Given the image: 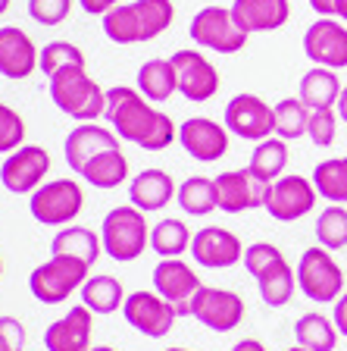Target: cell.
<instances>
[{"label": "cell", "instance_id": "681fc988", "mask_svg": "<svg viewBox=\"0 0 347 351\" xmlns=\"http://www.w3.org/2000/svg\"><path fill=\"white\" fill-rule=\"evenodd\" d=\"M7 10H10V0H0V16L7 13Z\"/></svg>", "mask_w": 347, "mask_h": 351}, {"label": "cell", "instance_id": "f5cc1de1", "mask_svg": "<svg viewBox=\"0 0 347 351\" xmlns=\"http://www.w3.org/2000/svg\"><path fill=\"white\" fill-rule=\"evenodd\" d=\"M166 351H191V348H166Z\"/></svg>", "mask_w": 347, "mask_h": 351}, {"label": "cell", "instance_id": "7a4b0ae2", "mask_svg": "<svg viewBox=\"0 0 347 351\" xmlns=\"http://www.w3.org/2000/svg\"><path fill=\"white\" fill-rule=\"evenodd\" d=\"M172 0H131L103 16V35L113 44H144L172 25Z\"/></svg>", "mask_w": 347, "mask_h": 351}, {"label": "cell", "instance_id": "1f68e13d", "mask_svg": "<svg viewBox=\"0 0 347 351\" xmlns=\"http://www.w3.org/2000/svg\"><path fill=\"white\" fill-rule=\"evenodd\" d=\"M294 336H297V345L307 351H335V345H338V326L326 314L310 311V314L297 317Z\"/></svg>", "mask_w": 347, "mask_h": 351}, {"label": "cell", "instance_id": "52a82bcc", "mask_svg": "<svg viewBox=\"0 0 347 351\" xmlns=\"http://www.w3.org/2000/svg\"><path fill=\"white\" fill-rule=\"evenodd\" d=\"M85 207V191L75 179H51L31 191L29 210L41 226H66Z\"/></svg>", "mask_w": 347, "mask_h": 351}, {"label": "cell", "instance_id": "d6986e66", "mask_svg": "<svg viewBox=\"0 0 347 351\" xmlns=\"http://www.w3.org/2000/svg\"><path fill=\"white\" fill-rule=\"evenodd\" d=\"M181 147L201 163H216L229 154V129L210 117H191L179 125Z\"/></svg>", "mask_w": 347, "mask_h": 351}, {"label": "cell", "instance_id": "c3c4849f", "mask_svg": "<svg viewBox=\"0 0 347 351\" xmlns=\"http://www.w3.org/2000/svg\"><path fill=\"white\" fill-rule=\"evenodd\" d=\"M338 19L347 22V0H341V3H338Z\"/></svg>", "mask_w": 347, "mask_h": 351}, {"label": "cell", "instance_id": "ac0fdd59", "mask_svg": "<svg viewBox=\"0 0 347 351\" xmlns=\"http://www.w3.org/2000/svg\"><path fill=\"white\" fill-rule=\"evenodd\" d=\"M269 185L260 182L250 169H225L216 176V197H219V210L225 213H244L257 210L266 201Z\"/></svg>", "mask_w": 347, "mask_h": 351}, {"label": "cell", "instance_id": "7dc6e473", "mask_svg": "<svg viewBox=\"0 0 347 351\" xmlns=\"http://www.w3.org/2000/svg\"><path fill=\"white\" fill-rule=\"evenodd\" d=\"M335 113H338V119H341V123H347V88H341L338 104H335Z\"/></svg>", "mask_w": 347, "mask_h": 351}, {"label": "cell", "instance_id": "7402d4cb", "mask_svg": "<svg viewBox=\"0 0 347 351\" xmlns=\"http://www.w3.org/2000/svg\"><path fill=\"white\" fill-rule=\"evenodd\" d=\"M38 47L19 25L0 29V75L7 79H29L38 69Z\"/></svg>", "mask_w": 347, "mask_h": 351}, {"label": "cell", "instance_id": "ee69618b", "mask_svg": "<svg viewBox=\"0 0 347 351\" xmlns=\"http://www.w3.org/2000/svg\"><path fill=\"white\" fill-rule=\"evenodd\" d=\"M332 320H335V326H338V336H344V339H347V292L341 295L338 301H335Z\"/></svg>", "mask_w": 347, "mask_h": 351}, {"label": "cell", "instance_id": "4316f807", "mask_svg": "<svg viewBox=\"0 0 347 351\" xmlns=\"http://www.w3.org/2000/svg\"><path fill=\"white\" fill-rule=\"evenodd\" d=\"M285 167H288V141H282L279 135H269V138L257 141V147L250 151V169L260 182L272 185L275 179H282Z\"/></svg>", "mask_w": 347, "mask_h": 351}, {"label": "cell", "instance_id": "5bb4252c", "mask_svg": "<svg viewBox=\"0 0 347 351\" xmlns=\"http://www.w3.org/2000/svg\"><path fill=\"white\" fill-rule=\"evenodd\" d=\"M201 285L203 282L194 273V267L181 257H163L153 267V292L163 295L179 317H191V298Z\"/></svg>", "mask_w": 347, "mask_h": 351}, {"label": "cell", "instance_id": "2e32d148", "mask_svg": "<svg viewBox=\"0 0 347 351\" xmlns=\"http://www.w3.org/2000/svg\"><path fill=\"white\" fill-rule=\"evenodd\" d=\"M304 53L313 66L344 69L347 66V25L332 16H319L310 29L304 32Z\"/></svg>", "mask_w": 347, "mask_h": 351}, {"label": "cell", "instance_id": "83f0119b", "mask_svg": "<svg viewBox=\"0 0 347 351\" xmlns=\"http://www.w3.org/2000/svg\"><path fill=\"white\" fill-rule=\"evenodd\" d=\"M79 176L88 185H94V189H101V191L119 189V185L129 179V160H125V154L119 151V147H110V151H103L101 157H94V160L88 163Z\"/></svg>", "mask_w": 347, "mask_h": 351}, {"label": "cell", "instance_id": "d6a6232c", "mask_svg": "<svg viewBox=\"0 0 347 351\" xmlns=\"http://www.w3.org/2000/svg\"><path fill=\"white\" fill-rule=\"evenodd\" d=\"M179 207L188 217H210L213 210H219V197H216V179L207 176H191L179 185Z\"/></svg>", "mask_w": 347, "mask_h": 351}, {"label": "cell", "instance_id": "cb8c5ba5", "mask_svg": "<svg viewBox=\"0 0 347 351\" xmlns=\"http://www.w3.org/2000/svg\"><path fill=\"white\" fill-rule=\"evenodd\" d=\"M175 195H179V189H175L172 176H169L166 169H157V167L141 169V173L129 182V201L144 213L163 210Z\"/></svg>", "mask_w": 347, "mask_h": 351}, {"label": "cell", "instance_id": "484cf974", "mask_svg": "<svg viewBox=\"0 0 347 351\" xmlns=\"http://www.w3.org/2000/svg\"><path fill=\"white\" fill-rule=\"evenodd\" d=\"M138 91L147 97L151 104L169 101L179 91V79H175V66L172 60H147L138 69Z\"/></svg>", "mask_w": 347, "mask_h": 351}, {"label": "cell", "instance_id": "f546056e", "mask_svg": "<svg viewBox=\"0 0 347 351\" xmlns=\"http://www.w3.org/2000/svg\"><path fill=\"white\" fill-rule=\"evenodd\" d=\"M81 304L97 317L116 314L125 304L123 282L116 276H88L85 285H81Z\"/></svg>", "mask_w": 347, "mask_h": 351}, {"label": "cell", "instance_id": "277c9868", "mask_svg": "<svg viewBox=\"0 0 347 351\" xmlns=\"http://www.w3.org/2000/svg\"><path fill=\"white\" fill-rule=\"evenodd\" d=\"M103 254H110L116 263H131L147 251L151 232H147V213L135 204L113 207L101 223Z\"/></svg>", "mask_w": 347, "mask_h": 351}, {"label": "cell", "instance_id": "ab89813d", "mask_svg": "<svg viewBox=\"0 0 347 351\" xmlns=\"http://www.w3.org/2000/svg\"><path fill=\"white\" fill-rule=\"evenodd\" d=\"M25 138V119L10 104H0V151H16Z\"/></svg>", "mask_w": 347, "mask_h": 351}, {"label": "cell", "instance_id": "30bf717a", "mask_svg": "<svg viewBox=\"0 0 347 351\" xmlns=\"http://www.w3.org/2000/svg\"><path fill=\"white\" fill-rule=\"evenodd\" d=\"M191 317L213 332H231L244 320V301L231 289H216V285H201L191 298Z\"/></svg>", "mask_w": 347, "mask_h": 351}, {"label": "cell", "instance_id": "4dcf8cb0", "mask_svg": "<svg viewBox=\"0 0 347 351\" xmlns=\"http://www.w3.org/2000/svg\"><path fill=\"white\" fill-rule=\"evenodd\" d=\"M51 251H53V254L79 257V261H85L88 267H91V263L101 257L103 241L97 239L94 229H88V226H66V229H60V232L53 235Z\"/></svg>", "mask_w": 347, "mask_h": 351}, {"label": "cell", "instance_id": "5b68a950", "mask_svg": "<svg viewBox=\"0 0 347 351\" xmlns=\"http://www.w3.org/2000/svg\"><path fill=\"white\" fill-rule=\"evenodd\" d=\"M88 267L85 261L69 254H51L44 263H38L29 276V289L41 304H60L66 301L75 289H81L88 279Z\"/></svg>", "mask_w": 347, "mask_h": 351}, {"label": "cell", "instance_id": "e0dca14e", "mask_svg": "<svg viewBox=\"0 0 347 351\" xmlns=\"http://www.w3.org/2000/svg\"><path fill=\"white\" fill-rule=\"evenodd\" d=\"M191 257L197 261V267H207V270H229L244 261V245L231 229L203 226L191 239Z\"/></svg>", "mask_w": 347, "mask_h": 351}, {"label": "cell", "instance_id": "e575fe53", "mask_svg": "<svg viewBox=\"0 0 347 351\" xmlns=\"http://www.w3.org/2000/svg\"><path fill=\"white\" fill-rule=\"evenodd\" d=\"M191 229L185 226V219L166 217L159 219L157 226H151V248L159 257H181L185 251H191Z\"/></svg>", "mask_w": 347, "mask_h": 351}, {"label": "cell", "instance_id": "3957f363", "mask_svg": "<svg viewBox=\"0 0 347 351\" xmlns=\"http://www.w3.org/2000/svg\"><path fill=\"white\" fill-rule=\"evenodd\" d=\"M47 91H51V101L57 104V110H63L66 117L79 119V123H94L107 113V91L81 66L51 75Z\"/></svg>", "mask_w": 347, "mask_h": 351}, {"label": "cell", "instance_id": "f6af8a7d", "mask_svg": "<svg viewBox=\"0 0 347 351\" xmlns=\"http://www.w3.org/2000/svg\"><path fill=\"white\" fill-rule=\"evenodd\" d=\"M338 3L341 0H310V7L316 16H332V19H338Z\"/></svg>", "mask_w": 347, "mask_h": 351}, {"label": "cell", "instance_id": "816d5d0a", "mask_svg": "<svg viewBox=\"0 0 347 351\" xmlns=\"http://www.w3.org/2000/svg\"><path fill=\"white\" fill-rule=\"evenodd\" d=\"M288 351H307V348H300V345H294V348H288Z\"/></svg>", "mask_w": 347, "mask_h": 351}, {"label": "cell", "instance_id": "836d02e7", "mask_svg": "<svg viewBox=\"0 0 347 351\" xmlns=\"http://www.w3.org/2000/svg\"><path fill=\"white\" fill-rule=\"evenodd\" d=\"M313 185L322 201L347 204V157H329L313 167Z\"/></svg>", "mask_w": 347, "mask_h": 351}, {"label": "cell", "instance_id": "6da1fadb", "mask_svg": "<svg viewBox=\"0 0 347 351\" xmlns=\"http://www.w3.org/2000/svg\"><path fill=\"white\" fill-rule=\"evenodd\" d=\"M113 132L123 141H131L141 151H163L179 138L172 117L157 110L138 88L116 85L107 91V113Z\"/></svg>", "mask_w": 347, "mask_h": 351}, {"label": "cell", "instance_id": "ba28073f", "mask_svg": "<svg viewBox=\"0 0 347 351\" xmlns=\"http://www.w3.org/2000/svg\"><path fill=\"white\" fill-rule=\"evenodd\" d=\"M188 35L197 47H207V51H216V53H238L247 44V35L238 29L231 10L225 7L197 10L188 25Z\"/></svg>", "mask_w": 347, "mask_h": 351}, {"label": "cell", "instance_id": "7bdbcfd3", "mask_svg": "<svg viewBox=\"0 0 347 351\" xmlns=\"http://www.w3.org/2000/svg\"><path fill=\"white\" fill-rule=\"evenodd\" d=\"M81 10H85L88 16H107L113 7H119L123 0H79Z\"/></svg>", "mask_w": 347, "mask_h": 351}, {"label": "cell", "instance_id": "9c48e42d", "mask_svg": "<svg viewBox=\"0 0 347 351\" xmlns=\"http://www.w3.org/2000/svg\"><path fill=\"white\" fill-rule=\"evenodd\" d=\"M316 185L307 176H282L275 179L266 191L263 210L279 223H294V219L307 217L316 207Z\"/></svg>", "mask_w": 347, "mask_h": 351}, {"label": "cell", "instance_id": "f907efd6", "mask_svg": "<svg viewBox=\"0 0 347 351\" xmlns=\"http://www.w3.org/2000/svg\"><path fill=\"white\" fill-rule=\"evenodd\" d=\"M91 351H116V348H110V345H94Z\"/></svg>", "mask_w": 347, "mask_h": 351}, {"label": "cell", "instance_id": "60d3db41", "mask_svg": "<svg viewBox=\"0 0 347 351\" xmlns=\"http://www.w3.org/2000/svg\"><path fill=\"white\" fill-rule=\"evenodd\" d=\"M73 0H29V16L38 25H60L69 16Z\"/></svg>", "mask_w": 347, "mask_h": 351}, {"label": "cell", "instance_id": "8fae6325", "mask_svg": "<svg viewBox=\"0 0 347 351\" xmlns=\"http://www.w3.org/2000/svg\"><path fill=\"white\" fill-rule=\"evenodd\" d=\"M51 173V154L41 145H22L7 154L0 167V182L13 195H31L44 185V176Z\"/></svg>", "mask_w": 347, "mask_h": 351}, {"label": "cell", "instance_id": "ffe728a7", "mask_svg": "<svg viewBox=\"0 0 347 351\" xmlns=\"http://www.w3.org/2000/svg\"><path fill=\"white\" fill-rule=\"evenodd\" d=\"M110 147H119V135H116L113 129H107V125L85 123V125H75V129L66 135L63 151H66L69 169L79 176L88 163L94 160V157H101L103 151H110Z\"/></svg>", "mask_w": 347, "mask_h": 351}, {"label": "cell", "instance_id": "b9f144b4", "mask_svg": "<svg viewBox=\"0 0 347 351\" xmlns=\"http://www.w3.org/2000/svg\"><path fill=\"white\" fill-rule=\"evenodd\" d=\"M25 348V326L16 317H0V351Z\"/></svg>", "mask_w": 347, "mask_h": 351}, {"label": "cell", "instance_id": "4fadbf2b", "mask_svg": "<svg viewBox=\"0 0 347 351\" xmlns=\"http://www.w3.org/2000/svg\"><path fill=\"white\" fill-rule=\"evenodd\" d=\"M123 317L129 326H135L138 332L147 339H163L169 329L175 326V320H179L172 304H169L163 295L147 292V289H138V292L125 295Z\"/></svg>", "mask_w": 347, "mask_h": 351}, {"label": "cell", "instance_id": "44dd1931", "mask_svg": "<svg viewBox=\"0 0 347 351\" xmlns=\"http://www.w3.org/2000/svg\"><path fill=\"white\" fill-rule=\"evenodd\" d=\"M91 329H94V314L85 304H75L69 314L44 329V345L47 351H91Z\"/></svg>", "mask_w": 347, "mask_h": 351}, {"label": "cell", "instance_id": "d590c367", "mask_svg": "<svg viewBox=\"0 0 347 351\" xmlns=\"http://www.w3.org/2000/svg\"><path fill=\"white\" fill-rule=\"evenodd\" d=\"M310 125V107L297 97H285L275 104V135L282 141H297L307 135Z\"/></svg>", "mask_w": 347, "mask_h": 351}, {"label": "cell", "instance_id": "db71d44e", "mask_svg": "<svg viewBox=\"0 0 347 351\" xmlns=\"http://www.w3.org/2000/svg\"><path fill=\"white\" fill-rule=\"evenodd\" d=\"M0 276H3V261H0Z\"/></svg>", "mask_w": 347, "mask_h": 351}, {"label": "cell", "instance_id": "7c38bea8", "mask_svg": "<svg viewBox=\"0 0 347 351\" xmlns=\"http://www.w3.org/2000/svg\"><path fill=\"white\" fill-rule=\"evenodd\" d=\"M225 129L244 141H263L275 135V107L257 95H235L225 104Z\"/></svg>", "mask_w": 347, "mask_h": 351}, {"label": "cell", "instance_id": "f35d334b", "mask_svg": "<svg viewBox=\"0 0 347 351\" xmlns=\"http://www.w3.org/2000/svg\"><path fill=\"white\" fill-rule=\"evenodd\" d=\"M338 132V113L335 107L329 110H310V125H307V138L316 147H329Z\"/></svg>", "mask_w": 347, "mask_h": 351}, {"label": "cell", "instance_id": "bcb514c9", "mask_svg": "<svg viewBox=\"0 0 347 351\" xmlns=\"http://www.w3.org/2000/svg\"><path fill=\"white\" fill-rule=\"evenodd\" d=\"M231 351H266V345L260 339H241V342L231 345Z\"/></svg>", "mask_w": 347, "mask_h": 351}, {"label": "cell", "instance_id": "9a60e30c", "mask_svg": "<svg viewBox=\"0 0 347 351\" xmlns=\"http://www.w3.org/2000/svg\"><path fill=\"white\" fill-rule=\"evenodd\" d=\"M175 66V79H179V95L185 101L194 104H207L216 97L219 91V73L210 60L203 57L201 51H175L172 57Z\"/></svg>", "mask_w": 347, "mask_h": 351}, {"label": "cell", "instance_id": "8992f818", "mask_svg": "<svg viewBox=\"0 0 347 351\" xmlns=\"http://www.w3.org/2000/svg\"><path fill=\"white\" fill-rule=\"evenodd\" d=\"M297 289L304 292L307 301H316V304H329V301H338L344 295V273L332 257V251L316 245V248H307L300 254Z\"/></svg>", "mask_w": 347, "mask_h": 351}, {"label": "cell", "instance_id": "603a6c76", "mask_svg": "<svg viewBox=\"0 0 347 351\" xmlns=\"http://www.w3.org/2000/svg\"><path fill=\"white\" fill-rule=\"evenodd\" d=\"M229 10H231V16H235V22H238V29L244 32V35L275 32L291 19L288 0H235Z\"/></svg>", "mask_w": 347, "mask_h": 351}, {"label": "cell", "instance_id": "f1b7e54d", "mask_svg": "<svg viewBox=\"0 0 347 351\" xmlns=\"http://www.w3.org/2000/svg\"><path fill=\"white\" fill-rule=\"evenodd\" d=\"M338 95H341V82L335 75V69H329V66H313L310 73H304V79H300V101L310 110L335 107Z\"/></svg>", "mask_w": 347, "mask_h": 351}, {"label": "cell", "instance_id": "74e56055", "mask_svg": "<svg viewBox=\"0 0 347 351\" xmlns=\"http://www.w3.org/2000/svg\"><path fill=\"white\" fill-rule=\"evenodd\" d=\"M73 66H81L85 69V53L75 47L73 41H47L38 53V69H41L47 79L63 69H73Z\"/></svg>", "mask_w": 347, "mask_h": 351}, {"label": "cell", "instance_id": "d4e9b609", "mask_svg": "<svg viewBox=\"0 0 347 351\" xmlns=\"http://www.w3.org/2000/svg\"><path fill=\"white\" fill-rule=\"evenodd\" d=\"M253 279H257L260 298L266 301L269 307H285L291 298H294L297 273L291 270V263H288V257H285V254H279L275 261H269Z\"/></svg>", "mask_w": 347, "mask_h": 351}, {"label": "cell", "instance_id": "8d00e7d4", "mask_svg": "<svg viewBox=\"0 0 347 351\" xmlns=\"http://www.w3.org/2000/svg\"><path fill=\"white\" fill-rule=\"evenodd\" d=\"M316 241L329 251L347 248V207L344 204H329L326 210L316 217Z\"/></svg>", "mask_w": 347, "mask_h": 351}]
</instances>
